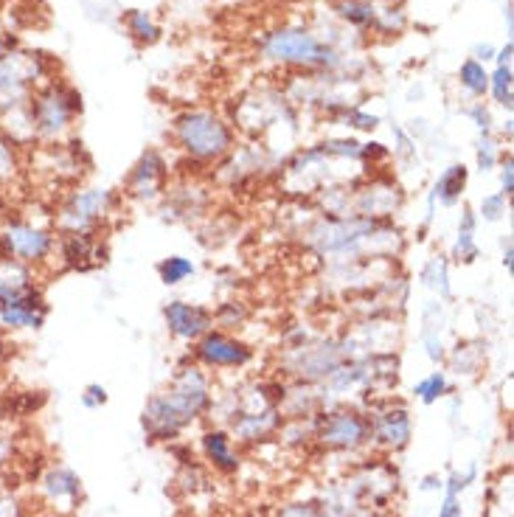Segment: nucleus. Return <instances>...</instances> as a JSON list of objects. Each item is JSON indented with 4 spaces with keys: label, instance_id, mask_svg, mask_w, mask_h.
Listing matches in <instances>:
<instances>
[{
    "label": "nucleus",
    "instance_id": "obj_8",
    "mask_svg": "<svg viewBox=\"0 0 514 517\" xmlns=\"http://www.w3.org/2000/svg\"><path fill=\"white\" fill-rule=\"evenodd\" d=\"M0 248L9 259L23 265H45L57 253V237L37 222L23 217H3L0 225Z\"/></svg>",
    "mask_w": 514,
    "mask_h": 517
},
{
    "label": "nucleus",
    "instance_id": "obj_33",
    "mask_svg": "<svg viewBox=\"0 0 514 517\" xmlns=\"http://www.w3.org/2000/svg\"><path fill=\"white\" fill-rule=\"evenodd\" d=\"M15 141L0 130V183L15 178L17 172V155H15Z\"/></svg>",
    "mask_w": 514,
    "mask_h": 517
},
{
    "label": "nucleus",
    "instance_id": "obj_16",
    "mask_svg": "<svg viewBox=\"0 0 514 517\" xmlns=\"http://www.w3.org/2000/svg\"><path fill=\"white\" fill-rule=\"evenodd\" d=\"M281 428V411L279 405H262V408H250V411H234L231 430L242 442H259L270 433Z\"/></svg>",
    "mask_w": 514,
    "mask_h": 517
},
{
    "label": "nucleus",
    "instance_id": "obj_40",
    "mask_svg": "<svg viewBox=\"0 0 514 517\" xmlns=\"http://www.w3.org/2000/svg\"><path fill=\"white\" fill-rule=\"evenodd\" d=\"M104 402H107V388L99 383H90L85 388V394H82V405L85 408H102Z\"/></svg>",
    "mask_w": 514,
    "mask_h": 517
},
{
    "label": "nucleus",
    "instance_id": "obj_19",
    "mask_svg": "<svg viewBox=\"0 0 514 517\" xmlns=\"http://www.w3.org/2000/svg\"><path fill=\"white\" fill-rule=\"evenodd\" d=\"M467 183H470V169L464 163H450L436 180L433 186V200L441 203L444 208H453L461 203V197L467 192Z\"/></svg>",
    "mask_w": 514,
    "mask_h": 517
},
{
    "label": "nucleus",
    "instance_id": "obj_17",
    "mask_svg": "<svg viewBox=\"0 0 514 517\" xmlns=\"http://www.w3.org/2000/svg\"><path fill=\"white\" fill-rule=\"evenodd\" d=\"M444 324H447V315H444V301H427L425 310H422V349H425L427 360L433 366H441L447 360V346H444Z\"/></svg>",
    "mask_w": 514,
    "mask_h": 517
},
{
    "label": "nucleus",
    "instance_id": "obj_30",
    "mask_svg": "<svg viewBox=\"0 0 514 517\" xmlns=\"http://www.w3.org/2000/svg\"><path fill=\"white\" fill-rule=\"evenodd\" d=\"M214 312V324H220L222 329H239L250 318V310L242 301H222Z\"/></svg>",
    "mask_w": 514,
    "mask_h": 517
},
{
    "label": "nucleus",
    "instance_id": "obj_26",
    "mask_svg": "<svg viewBox=\"0 0 514 517\" xmlns=\"http://www.w3.org/2000/svg\"><path fill=\"white\" fill-rule=\"evenodd\" d=\"M194 273H197L194 262L186 259V256H177V253L175 256H166V259L158 262V276H161V281L166 284V287H177V284L189 281Z\"/></svg>",
    "mask_w": 514,
    "mask_h": 517
},
{
    "label": "nucleus",
    "instance_id": "obj_42",
    "mask_svg": "<svg viewBox=\"0 0 514 517\" xmlns=\"http://www.w3.org/2000/svg\"><path fill=\"white\" fill-rule=\"evenodd\" d=\"M464 509H461V495H444V501L439 506V517H461Z\"/></svg>",
    "mask_w": 514,
    "mask_h": 517
},
{
    "label": "nucleus",
    "instance_id": "obj_1",
    "mask_svg": "<svg viewBox=\"0 0 514 517\" xmlns=\"http://www.w3.org/2000/svg\"><path fill=\"white\" fill-rule=\"evenodd\" d=\"M211 405H214V394H211V380L206 371L200 366H183L177 369L166 391L149 399L141 425L149 442H169L186 425L206 414Z\"/></svg>",
    "mask_w": 514,
    "mask_h": 517
},
{
    "label": "nucleus",
    "instance_id": "obj_38",
    "mask_svg": "<svg viewBox=\"0 0 514 517\" xmlns=\"http://www.w3.org/2000/svg\"><path fill=\"white\" fill-rule=\"evenodd\" d=\"M279 517H326V512L324 506H315V503H293Z\"/></svg>",
    "mask_w": 514,
    "mask_h": 517
},
{
    "label": "nucleus",
    "instance_id": "obj_49",
    "mask_svg": "<svg viewBox=\"0 0 514 517\" xmlns=\"http://www.w3.org/2000/svg\"><path fill=\"white\" fill-rule=\"evenodd\" d=\"M6 363H9V343L0 338V369H3Z\"/></svg>",
    "mask_w": 514,
    "mask_h": 517
},
{
    "label": "nucleus",
    "instance_id": "obj_47",
    "mask_svg": "<svg viewBox=\"0 0 514 517\" xmlns=\"http://www.w3.org/2000/svg\"><path fill=\"white\" fill-rule=\"evenodd\" d=\"M12 456V442L6 436H0V467L6 464V458Z\"/></svg>",
    "mask_w": 514,
    "mask_h": 517
},
{
    "label": "nucleus",
    "instance_id": "obj_39",
    "mask_svg": "<svg viewBox=\"0 0 514 517\" xmlns=\"http://www.w3.org/2000/svg\"><path fill=\"white\" fill-rule=\"evenodd\" d=\"M470 119L475 121L478 133H481V135H492V113L486 110L484 104H472V107H470Z\"/></svg>",
    "mask_w": 514,
    "mask_h": 517
},
{
    "label": "nucleus",
    "instance_id": "obj_31",
    "mask_svg": "<svg viewBox=\"0 0 514 517\" xmlns=\"http://www.w3.org/2000/svg\"><path fill=\"white\" fill-rule=\"evenodd\" d=\"M500 158H503V152H500L495 135H481V138H478V147H475L478 172H492L500 163Z\"/></svg>",
    "mask_w": 514,
    "mask_h": 517
},
{
    "label": "nucleus",
    "instance_id": "obj_24",
    "mask_svg": "<svg viewBox=\"0 0 514 517\" xmlns=\"http://www.w3.org/2000/svg\"><path fill=\"white\" fill-rule=\"evenodd\" d=\"M447 360H450V369L456 371L458 377L461 374L464 377H475L478 369H481V363H484V349H481L478 340H464V343H458L456 349H453V355H447Z\"/></svg>",
    "mask_w": 514,
    "mask_h": 517
},
{
    "label": "nucleus",
    "instance_id": "obj_15",
    "mask_svg": "<svg viewBox=\"0 0 514 517\" xmlns=\"http://www.w3.org/2000/svg\"><path fill=\"white\" fill-rule=\"evenodd\" d=\"M413 422L405 405H388L371 416V439L385 450H405L411 444Z\"/></svg>",
    "mask_w": 514,
    "mask_h": 517
},
{
    "label": "nucleus",
    "instance_id": "obj_50",
    "mask_svg": "<svg viewBox=\"0 0 514 517\" xmlns=\"http://www.w3.org/2000/svg\"><path fill=\"white\" fill-rule=\"evenodd\" d=\"M506 26H509V31H512V0L506 3Z\"/></svg>",
    "mask_w": 514,
    "mask_h": 517
},
{
    "label": "nucleus",
    "instance_id": "obj_4",
    "mask_svg": "<svg viewBox=\"0 0 514 517\" xmlns=\"http://www.w3.org/2000/svg\"><path fill=\"white\" fill-rule=\"evenodd\" d=\"M262 57L276 65L293 68H338L340 54L301 26H281L262 37Z\"/></svg>",
    "mask_w": 514,
    "mask_h": 517
},
{
    "label": "nucleus",
    "instance_id": "obj_35",
    "mask_svg": "<svg viewBox=\"0 0 514 517\" xmlns=\"http://www.w3.org/2000/svg\"><path fill=\"white\" fill-rule=\"evenodd\" d=\"M394 135H397V147H394V158L397 161H413L416 158V141L411 138V133L408 130H402V127H394Z\"/></svg>",
    "mask_w": 514,
    "mask_h": 517
},
{
    "label": "nucleus",
    "instance_id": "obj_12",
    "mask_svg": "<svg viewBox=\"0 0 514 517\" xmlns=\"http://www.w3.org/2000/svg\"><path fill=\"white\" fill-rule=\"evenodd\" d=\"M405 203V194H402V186L397 180H371L368 186H363L360 192H354V197L349 200L352 211L349 214H357V217H374V220H391L394 211H399Z\"/></svg>",
    "mask_w": 514,
    "mask_h": 517
},
{
    "label": "nucleus",
    "instance_id": "obj_23",
    "mask_svg": "<svg viewBox=\"0 0 514 517\" xmlns=\"http://www.w3.org/2000/svg\"><path fill=\"white\" fill-rule=\"evenodd\" d=\"M332 9L340 20L357 29H371L377 20V3L374 0H332Z\"/></svg>",
    "mask_w": 514,
    "mask_h": 517
},
{
    "label": "nucleus",
    "instance_id": "obj_37",
    "mask_svg": "<svg viewBox=\"0 0 514 517\" xmlns=\"http://www.w3.org/2000/svg\"><path fill=\"white\" fill-rule=\"evenodd\" d=\"M500 194L512 200V194H514V158L512 155H503V158H500Z\"/></svg>",
    "mask_w": 514,
    "mask_h": 517
},
{
    "label": "nucleus",
    "instance_id": "obj_22",
    "mask_svg": "<svg viewBox=\"0 0 514 517\" xmlns=\"http://www.w3.org/2000/svg\"><path fill=\"white\" fill-rule=\"evenodd\" d=\"M419 281L427 290H433L439 301H450L453 298V284H450V262L447 256H430L425 267L419 270Z\"/></svg>",
    "mask_w": 514,
    "mask_h": 517
},
{
    "label": "nucleus",
    "instance_id": "obj_14",
    "mask_svg": "<svg viewBox=\"0 0 514 517\" xmlns=\"http://www.w3.org/2000/svg\"><path fill=\"white\" fill-rule=\"evenodd\" d=\"M59 262L68 270H82L88 273L93 267L104 265L107 259V245L96 231H76V234H59L57 237Z\"/></svg>",
    "mask_w": 514,
    "mask_h": 517
},
{
    "label": "nucleus",
    "instance_id": "obj_43",
    "mask_svg": "<svg viewBox=\"0 0 514 517\" xmlns=\"http://www.w3.org/2000/svg\"><path fill=\"white\" fill-rule=\"evenodd\" d=\"M500 248H503V259H500V262H503V267H506V273L512 276V270H514V245H512V237H509V234H503V237H500Z\"/></svg>",
    "mask_w": 514,
    "mask_h": 517
},
{
    "label": "nucleus",
    "instance_id": "obj_21",
    "mask_svg": "<svg viewBox=\"0 0 514 517\" xmlns=\"http://www.w3.org/2000/svg\"><path fill=\"white\" fill-rule=\"evenodd\" d=\"M203 450H206L208 461L222 470V473H234L239 470V456L234 450V439L228 430H208L203 433Z\"/></svg>",
    "mask_w": 514,
    "mask_h": 517
},
{
    "label": "nucleus",
    "instance_id": "obj_41",
    "mask_svg": "<svg viewBox=\"0 0 514 517\" xmlns=\"http://www.w3.org/2000/svg\"><path fill=\"white\" fill-rule=\"evenodd\" d=\"M388 158H391V149L380 144V141L363 144V161L371 163V166H374V161H388Z\"/></svg>",
    "mask_w": 514,
    "mask_h": 517
},
{
    "label": "nucleus",
    "instance_id": "obj_29",
    "mask_svg": "<svg viewBox=\"0 0 514 517\" xmlns=\"http://www.w3.org/2000/svg\"><path fill=\"white\" fill-rule=\"evenodd\" d=\"M124 23H127V29H130V34L138 43H155L161 37V29L155 26V20L147 12H141V9H130L127 17H124Z\"/></svg>",
    "mask_w": 514,
    "mask_h": 517
},
{
    "label": "nucleus",
    "instance_id": "obj_18",
    "mask_svg": "<svg viewBox=\"0 0 514 517\" xmlns=\"http://www.w3.org/2000/svg\"><path fill=\"white\" fill-rule=\"evenodd\" d=\"M40 489L51 503H68V509L76 506V501L82 498V481L74 470L68 467H51L48 473L40 478Z\"/></svg>",
    "mask_w": 514,
    "mask_h": 517
},
{
    "label": "nucleus",
    "instance_id": "obj_52",
    "mask_svg": "<svg viewBox=\"0 0 514 517\" xmlns=\"http://www.w3.org/2000/svg\"><path fill=\"white\" fill-rule=\"evenodd\" d=\"M0 208H3V197H0Z\"/></svg>",
    "mask_w": 514,
    "mask_h": 517
},
{
    "label": "nucleus",
    "instance_id": "obj_13",
    "mask_svg": "<svg viewBox=\"0 0 514 517\" xmlns=\"http://www.w3.org/2000/svg\"><path fill=\"white\" fill-rule=\"evenodd\" d=\"M163 321H166V329L172 338L194 343L214 329V312L203 304H189V301L175 298L163 307Z\"/></svg>",
    "mask_w": 514,
    "mask_h": 517
},
{
    "label": "nucleus",
    "instance_id": "obj_48",
    "mask_svg": "<svg viewBox=\"0 0 514 517\" xmlns=\"http://www.w3.org/2000/svg\"><path fill=\"white\" fill-rule=\"evenodd\" d=\"M0 517H17L15 503H3V498H0Z\"/></svg>",
    "mask_w": 514,
    "mask_h": 517
},
{
    "label": "nucleus",
    "instance_id": "obj_25",
    "mask_svg": "<svg viewBox=\"0 0 514 517\" xmlns=\"http://www.w3.org/2000/svg\"><path fill=\"white\" fill-rule=\"evenodd\" d=\"M458 82H461V88L467 90L470 96L475 99H481L486 96V90H489V71L484 68V62L478 60H464L461 62V68H458Z\"/></svg>",
    "mask_w": 514,
    "mask_h": 517
},
{
    "label": "nucleus",
    "instance_id": "obj_7",
    "mask_svg": "<svg viewBox=\"0 0 514 517\" xmlns=\"http://www.w3.org/2000/svg\"><path fill=\"white\" fill-rule=\"evenodd\" d=\"M48 76L40 54H0V119L29 104L31 88Z\"/></svg>",
    "mask_w": 514,
    "mask_h": 517
},
{
    "label": "nucleus",
    "instance_id": "obj_27",
    "mask_svg": "<svg viewBox=\"0 0 514 517\" xmlns=\"http://www.w3.org/2000/svg\"><path fill=\"white\" fill-rule=\"evenodd\" d=\"M514 74H512V65H498L492 74H489V90L486 93H492L495 96V102L500 107H506L509 113H512L514 107Z\"/></svg>",
    "mask_w": 514,
    "mask_h": 517
},
{
    "label": "nucleus",
    "instance_id": "obj_5",
    "mask_svg": "<svg viewBox=\"0 0 514 517\" xmlns=\"http://www.w3.org/2000/svg\"><path fill=\"white\" fill-rule=\"evenodd\" d=\"M343 360H349V352L343 346V338H307L284 349L279 366L284 374L295 377L298 383L318 385L324 383Z\"/></svg>",
    "mask_w": 514,
    "mask_h": 517
},
{
    "label": "nucleus",
    "instance_id": "obj_2",
    "mask_svg": "<svg viewBox=\"0 0 514 517\" xmlns=\"http://www.w3.org/2000/svg\"><path fill=\"white\" fill-rule=\"evenodd\" d=\"M175 144L194 163H220L236 147V133L214 110H186L172 127Z\"/></svg>",
    "mask_w": 514,
    "mask_h": 517
},
{
    "label": "nucleus",
    "instance_id": "obj_10",
    "mask_svg": "<svg viewBox=\"0 0 514 517\" xmlns=\"http://www.w3.org/2000/svg\"><path fill=\"white\" fill-rule=\"evenodd\" d=\"M194 360L206 369H245L253 360V346L225 329H211L194 340Z\"/></svg>",
    "mask_w": 514,
    "mask_h": 517
},
{
    "label": "nucleus",
    "instance_id": "obj_34",
    "mask_svg": "<svg viewBox=\"0 0 514 517\" xmlns=\"http://www.w3.org/2000/svg\"><path fill=\"white\" fill-rule=\"evenodd\" d=\"M343 121H346V127H354V130H377L380 127V116H371L366 110H360V107H349V110H343Z\"/></svg>",
    "mask_w": 514,
    "mask_h": 517
},
{
    "label": "nucleus",
    "instance_id": "obj_46",
    "mask_svg": "<svg viewBox=\"0 0 514 517\" xmlns=\"http://www.w3.org/2000/svg\"><path fill=\"white\" fill-rule=\"evenodd\" d=\"M419 489H422V492H436V489H444V481H441L439 475H425Z\"/></svg>",
    "mask_w": 514,
    "mask_h": 517
},
{
    "label": "nucleus",
    "instance_id": "obj_51",
    "mask_svg": "<svg viewBox=\"0 0 514 517\" xmlns=\"http://www.w3.org/2000/svg\"><path fill=\"white\" fill-rule=\"evenodd\" d=\"M3 489H6V484H3V475H0V498H3Z\"/></svg>",
    "mask_w": 514,
    "mask_h": 517
},
{
    "label": "nucleus",
    "instance_id": "obj_6",
    "mask_svg": "<svg viewBox=\"0 0 514 517\" xmlns=\"http://www.w3.org/2000/svg\"><path fill=\"white\" fill-rule=\"evenodd\" d=\"M118 206V194L113 189H74L62 197L54 222L59 234L76 231H96Z\"/></svg>",
    "mask_w": 514,
    "mask_h": 517
},
{
    "label": "nucleus",
    "instance_id": "obj_44",
    "mask_svg": "<svg viewBox=\"0 0 514 517\" xmlns=\"http://www.w3.org/2000/svg\"><path fill=\"white\" fill-rule=\"evenodd\" d=\"M495 54H498V48L489 43H478L475 48H472V60H478V62L495 60Z\"/></svg>",
    "mask_w": 514,
    "mask_h": 517
},
{
    "label": "nucleus",
    "instance_id": "obj_36",
    "mask_svg": "<svg viewBox=\"0 0 514 517\" xmlns=\"http://www.w3.org/2000/svg\"><path fill=\"white\" fill-rule=\"evenodd\" d=\"M478 478V470L470 467L467 473H450V478L444 481V495H461L464 489H470V484Z\"/></svg>",
    "mask_w": 514,
    "mask_h": 517
},
{
    "label": "nucleus",
    "instance_id": "obj_11",
    "mask_svg": "<svg viewBox=\"0 0 514 517\" xmlns=\"http://www.w3.org/2000/svg\"><path fill=\"white\" fill-rule=\"evenodd\" d=\"M166 183H169V163L158 149H147L130 169L124 194L135 203H155L166 194Z\"/></svg>",
    "mask_w": 514,
    "mask_h": 517
},
{
    "label": "nucleus",
    "instance_id": "obj_32",
    "mask_svg": "<svg viewBox=\"0 0 514 517\" xmlns=\"http://www.w3.org/2000/svg\"><path fill=\"white\" fill-rule=\"evenodd\" d=\"M478 220L484 222H500L503 217H509V197H503L500 192L486 194L484 200L478 203Z\"/></svg>",
    "mask_w": 514,
    "mask_h": 517
},
{
    "label": "nucleus",
    "instance_id": "obj_3",
    "mask_svg": "<svg viewBox=\"0 0 514 517\" xmlns=\"http://www.w3.org/2000/svg\"><path fill=\"white\" fill-rule=\"evenodd\" d=\"M31 135L40 144H65L74 121L82 116V96L65 82H45L43 88L31 90L29 104Z\"/></svg>",
    "mask_w": 514,
    "mask_h": 517
},
{
    "label": "nucleus",
    "instance_id": "obj_45",
    "mask_svg": "<svg viewBox=\"0 0 514 517\" xmlns=\"http://www.w3.org/2000/svg\"><path fill=\"white\" fill-rule=\"evenodd\" d=\"M512 54H514V43L512 40H506V45H503L498 54H495V62H498V65H512Z\"/></svg>",
    "mask_w": 514,
    "mask_h": 517
},
{
    "label": "nucleus",
    "instance_id": "obj_28",
    "mask_svg": "<svg viewBox=\"0 0 514 517\" xmlns=\"http://www.w3.org/2000/svg\"><path fill=\"white\" fill-rule=\"evenodd\" d=\"M444 394H450V380H447V371H433V374H427L425 380H419V383L413 385V397L422 399L425 405L439 402Z\"/></svg>",
    "mask_w": 514,
    "mask_h": 517
},
{
    "label": "nucleus",
    "instance_id": "obj_9",
    "mask_svg": "<svg viewBox=\"0 0 514 517\" xmlns=\"http://www.w3.org/2000/svg\"><path fill=\"white\" fill-rule=\"evenodd\" d=\"M315 439L329 450H360L371 442V416L360 411H329L315 425Z\"/></svg>",
    "mask_w": 514,
    "mask_h": 517
},
{
    "label": "nucleus",
    "instance_id": "obj_20",
    "mask_svg": "<svg viewBox=\"0 0 514 517\" xmlns=\"http://www.w3.org/2000/svg\"><path fill=\"white\" fill-rule=\"evenodd\" d=\"M475 234H478V214H475L472 206H464L461 208V220H458L456 245H453V262H458V265H472L481 256Z\"/></svg>",
    "mask_w": 514,
    "mask_h": 517
}]
</instances>
